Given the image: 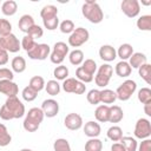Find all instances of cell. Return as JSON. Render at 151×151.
<instances>
[{"label":"cell","instance_id":"obj_1","mask_svg":"<svg viewBox=\"0 0 151 151\" xmlns=\"http://www.w3.org/2000/svg\"><path fill=\"white\" fill-rule=\"evenodd\" d=\"M44 112L40 107H32L28 110V112L26 113V117L24 119L22 126L27 132H35L39 126L40 123L44 120Z\"/></svg>","mask_w":151,"mask_h":151},{"label":"cell","instance_id":"obj_2","mask_svg":"<svg viewBox=\"0 0 151 151\" xmlns=\"http://www.w3.org/2000/svg\"><path fill=\"white\" fill-rule=\"evenodd\" d=\"M81 13L92 24H99L104 19L103 9L98 5V2H96L93 0H88V1L84 2V5L81 6Z\"/></svg>","mask_w":151,"mask_h":151},{"label":"cell","instance_id":"obj_3","mask_svg":"<svg viewBox=\"0 0 151 151\" xmlns=\"http://www.w3.org/2000/svg\"><path fill=\"white\" fill-rule=\"evenodd\" d=\"M136 90H137V83L134 80L127 79L118 86V88L116 91L117 99H119L122 101H126L131 98V96L136 92Z\"/></svg>","mask_w":151,"mask_h":151},{"label":"cell","instance_id":"obj_4","mask_svg":"<svg viewBox=\"0 0 151 151\" xmlns=\"http://www.w3.org/2000/svg\"><path fill=\"white\" fill-rule=\"evenodd\" d=\"M113 74V68L111 65L109 64H103L101 66H99V68L97 70V74L94 77V81L96 85L99 87H105L109 85V81L111 79Z\"/></svg>","mask_w":151,"mask_h":151},{"label":"cell","instance_id":"obj_5","mask_svg":"<svg viewBox=\"0 0 151 151\" xmlns=\"http://www.w3.org/2000/svg\"><path fill=\"white\" fill-rule=\"evenodd\" d=\"M68 45H66L63 41H58L54 44L52 52L50 53V59L53 64L55 65H61V63L64 61L65 57L68 54Z\"/></svg>","mask_w":151,"mask_h":151},{"label":"cell","instance_id":"obj_6","mask_svg":"<svg viewBox=\"0 0 151 151\" xmlns=\"http://www.w3.org/2000/svg\"><path fill=\"white\" fill-rule=\"evenodd\" d=\"M4 105L12 113L13 119L21 118L25 114V105L21 103V100L18 97H8Z\"/></svg>","mask_w":151,"mask_h":151},{"label":"cell","instance_id":"obj_7","mask_svg":"<svg viewBox=\"0 0 151 151\" xmlns=\"http://www.w3.org/2000/svg\"><path fill=\"white\" fill-rule=\"evenodd\" d=\"M90 38V33L86 28L84 27H78L76 28L68 38V45L71 47H79L81 45H84Z\"/></svg>","mask_w":151,"mask_h":151},{"label":"cell","instance_id":"obj_8","mask_svg":"<svg viewBox=\"0 0 151 151\" xmlns=\"http://www.w3.org/2000/svg\"><path fill=\"white\" fill-rule=\"evenodd\" d=\"M21 48L19 39L13 34H8L6 37H0V50H5L9 53H17Z\"/></svg>","mask_w":151,"mask_h":151},{"label":"cell","instance_id":"obj_9","mask_svg":"<svg viewBox=\"0 0 151 151\" xmlns=\"http://www.w3.org/2000/svg\"><path fill=\"white\" fill-rule=\"evenodd\" d=\"M63 90L67 93H74V94H83L86 91V85L81 81H79L77 78H67L63 83Z\"/></svg>","mask_w":151,"mask_h":151},{"label":"cell","instance_id":"obj_10","mask_svg":"<svg viewBox=\"0 0 151 151\" xmlns=\"http://www.w3.org/2000/svg\"><path fill=\"white\" fill-rule=\"evenodd\" d=\"M134 137L138 139H146L151 136V124L146 118H139L134 126Z\"/></svg>","mask_w":151,"mask_h":151},{"label":"cell","instance_id":"obj_11","mask_svg":"<svg viewBox=\"0 0 151 151\" xmlns=\"http://www.w3.org/2000/svg\"><path fill=\"white\" fill-rule=\"evenodd\" d=\"M51 53V47L47 44H35L32 50L27 52L28 58L33 60H45Z\"/></svg>","mask_w":151,"mask_h":151},{"label":"cell","instance_id":"obj_12","mask_svg":"<svg viewBox=\"0 0 151 151\" xmlns=\"http://www.w3.org/2000/svg\"><path fill=\"white\" fill-rule=\"evenodd\" d=\"M122 12L129 18H136L140 12V5L138 0H124L120 5Z\"/></svg>","mask_w":151,"mask_h":151},{"label":"cell","instance_id":"obj_13","mask_svg":"<svg viewBox=\"0 0 151 151\" xmlns=\"http://www.w3.org/2000/svg\"><path fill=\"white\" fill-rule=\"evenodd\" d=\"M44 112V114L47 117V118H53L58 114L59 112V104L57 100L54 99H46L42 101L41 104V107H40Z\"/></svg>","mask_w":151,"mask_h":151},{"label":"cell","instance_id":"obj_14","mask_svg":"<svg viewBox=\"0 0 151 151\" xmlns=\"http://www.w3.org/2000/svg\"><path fill=\"white\" fill-rule=\"evenodd\" d=\"M65 126L71 131H77L83 126V118L78 113H68L64 119Z\"/></svg>","mask_w":151,"mask_h":151},{"label":"cell","instance_id":"obj_15","mask_svg":"<svg viewBox=\"0 0 151 151\" xmlns=\"http://www.w3.org/2000/svg\"><path fill=\"white\" fill-rule=\"evenodd\" d=\"M19 92L18 85L13 80H0V93L8 97H17Z\"/></svg>","mask_w":151,"mask_h":151},{"label":"cell","instance_id":"obj_16","mask_svg":"<svg viewBox=\"0 0 151 151\" xmlns=\"http://www.w3.org/2000/svg\"><path fill=\"white\" fill-rule=\"evenodd\" d=\"M99 57L104 61H113L117 58V51L111 45H103L99 48Z\"/></svg>","mask_w":151,"mask_h":151},{"label":"cell","instance_id":"obj_17","mask_svg":"<svg viewBox=\"0 0 151 151\" xmlns=\"http://www.w3.org/2000/svg\"><path fill=\"white\" fill-rule=\"evenodd\" d=\"M101 132V127L97 122L90 120L84 125V133L90 138H97Z\"/></svg>","mask_w":151,"mask_h":151},{"label":"cell","instance_id":"obj_18","mask_svg":"<svg viewBox=\"0 0 151 151\" xmlns=\"http://www.w3.org/2000/svg\"><path fill=\"white\" fill-rule=\"evenodd\" d=\"M147 63V58L144 53L142 52H133V54L129 58V65L131 66V68H139L142 65Z\"/></svg>","mask_w":151,"mask_h":151},{"label":"cell","instance_id":"obj_19","mask_svg":"<svg viewBox=\"0 0 151 151\" xmlns=\"http://www.w3.org/2000/svg\"><path fill=\"white\" fill-rule=\"evenodd\" d=\"M124 112L123 109L118 105L109 106V122L110 123H119L123 120Z\"/></svg>","mask_w":151,"mask_h":151},{"label":"cell","instance_id":"obj_20","mask_svg":"<svg viewBox=\"0 0 151 151\" xmlns=\"http://www.w3.org/2000/svg\"><path fill=\"white\" fill-rule=\"evenodd\" d=\"M114 71H116V74H117L118 77H120V78H126V77H129V76L131 74L132 68H131V66L129 65L127 61L120 60L119 63H117Z\"/></svg>","mask_w":151,"mask_h":151},{"label":"cell","instance_id":"obj_21","mask_svg":"<svg viewBox=\"0 0 151 151\" xmlns=\"http://www.w3.org/2000/svg\"><path fill=\"white\" fill-rule=\"evenodd\" d=\"M34 25V19L32 15L29 14H24L20 19H19V22H18V26H19V29L24 33H27L28 29Z\"/></svg>","mask_w":151,"mask_h":151},{"label":"cell","instance_id":"obj_22","mask_svg":"<svg viewBox=\"0 0 151 151\" xmlns=\"http://www.w3.org/2000/svg\"><path fill=\"white\" fill-rule=\"evenodd\" d=\"M17 11H18V4L14 0H7L1 5V12L7 17L14 15Z\"/></svg>","mask_w":151,"mask_h":151},{"label":"cell","instance_id":"obj_23","mask_svg":"<svg viewBox=\"0 0 151 151\" xmlns=\"http://www.w3.org/2000/svg\"><path fill=\"white\" fill-rule=\"evenodd\" d=\"M94 117L99 123L109 122V106L107 105H99L94 111Z\"/></svg>","mask_w":151,"mask_h":151},{"label":"cell","instance_id":"obj_24","mask_svg":"<svg viewBox=\"0 0 151 151\" xmlns=\"http://www.w3.org/2000/svg\"><path fill=\"white\" fill-rule=\"evenodd\" d=\"M40 17L42 20L51 19L54 17H58V8L54 5H46L40 11Z\"/></svg>","mask_w":151,"mask_h":151},{"label":"cell","instance_id":"obj_25","mask_svg":"<svg viewBox=\"0 0 151 151\" xmlns=\"http://www.w3.org/2000/svg\"><path fill=\"white\" fill-rule=\"evenodd\" d=\"M132 54H133V47L130 44H123V45H120L119 48H118V51H117V55L122 60H124V61H126Z\"/></svg>","mask_w":151,"mask_h":151},{"label":"cell","instance_id":"obj_26","mask_svg":"<svg viewBox=\"0 0 151 151\" xmlns=\"http://www.w3.org/2000/svg\"><path fill=\"white\" fill-rule=\"evenodd\" d=\"M11 66H12V71L15 72V73H22L25 70H26V60L24 57H15L13 58L12 63H11Z\"/></svg>","mask_w":151,"mask_h":151},{"label":"cell","instance_id":"obj_27","mask_svg":"<svg viewBox=\"0 0 151 151\" xmlns=\"http://www.w3.org/2000/svg\"><path fill=\"white\" fill-rule=\"evenodd\" d=\"M117 99L116 92L109 88H104L100 91V103L103 104H113Z\"/></svg>","mask_w":151,"mask_h":151},{"label":"cell","instance_id":"obj_28","mask_svg":"<svg viewBox=\"0 0 151 151\" xmlns=\"http://www.w3.org/2000/svg\"><path fill=\"white\" fill-rule=\"evenodd\" d=\"M126 151H137V146H138V143L136 140V138L133 137H130V136H123L119 140Z\"/></svg>","mask_w":151,"mask_h":151},{"label":"cell","instance_id":"obj_29","mask_svg":"<svg viewBox=\"0 0 151 151\" xmlns=\"http://www.w3.org/2000/svg\"><path fill=\"white\" fill-rule=\"evenodd\" d=\"M106 134H107V138L111 139L112 142H119L120 138L123 137V130H122V127L113 125L107 130Z\"/></svg>","mask_w":151,"mask_h":151},{"label":"cell","instance_id":"obj_30","mask_svg":"<svg viewBox=\"0 0 151 151\" xmlns=\"http://www.w3.org/2000/svg\"><path fill=\"white\" fill-rule=\"evenodd\" d=\"M68 59H70V63H71L72 65L78 66V65L83 64V61H84V53H83V51L76 48V50H73L72 52H70Z\"/></svg>","mask_w":151,"mask_h":151},{"label":"cell","instance_id":"obj_31","mask_svg":"<svg viewBox=\"0 0 151 151\" xmlns=\"http://www.w3.org/2000/svg\"><path fill=\"white\" fill-rule=\"evenodd\" d=\"M138 73L140 76V78L143 80H145L146 84H150L151 83V65L149 63L142 65L139 68H138Z\"/></svg>","mask_w":151,"mask_h":151},{"label":"cell","instance_id":"obj_32","mask_svg":"<svg viewBox=\"0 0 151 151\" xmlns=\"http://www.w3.org/2000/svg\"><path fill=\"white\" fill-rule=\"evenodd\" d=\"M103 143L98 138H90L85 144V151H101Z\"/></svg>","mask_w":151,"mask_h":151},{"label":"cell","instance_id":"obj_33","mask_svg":"<svg viewBox=\"0 0 151 151\" xmlns=\"http://www.w3.org/2000/svg\"><path fill=\"white\" fill-rule=\"evenodd\" d=\"M137 27L140 31H151V15H142L137 20Z\"/></svg>","mask_w":151,"mask_h":151},{"label":"cell","instance_id":"obj_34","mask_svg":"<svg viewBox=\"0 0 151 151\" xmlns=\"http://www.w3.org/2000/svg\"><path fill=\"white\" fill-rule=\"evenodd\" d=\"M28 86L32 87L34 91L40 92L42 88H45V80H44V78L40 77V76H34V77L31 78Z\"/></svg>","mask_w":151,"mask_h":151},{"label":"cell","instance_id":"obj_35","mask_svg":"<svg viewBox=\"0 0 151 151\" xmlns=\"http://www.w3.org/2000/svg\"><path fill=\"white\" fill-rule=\"evenodd\" d=\"M12 142V137L4 124H0V146H7Z\"/></svg>","mask_w":151,"mask_h":151},{"label":"cell","instance_id":"obj_36","mask_svg":"<svg viewBox=\"0 0 151 151\" xmlns=\"http://www.w3.org/2000/svg\"><path fill=\"white\" fill-rule=\"evenodd\" d=\"M53 76L57 80H65L68 77V68L64 65H59L53 70Z\"/></svg>","mask_w":151,"mask_h":151},{"label":"cell","instance_id":"obj_37","mask_svg":"<svg viewBox=\"0 0 151 151\" xmlns=\"http://www.w3.org/2000/svg\"><path fill=\"white\" fill-rule=\"evenodd\" d=\"M45 90L50 96H57L60 92V85L57 80H48L45 84Z\"/></svg>","mask_w":151,"mask_h":151},{"label":"cell","instance_id":"obj_38","mask_svg":"<svg viewBox=\"0 0 151 151\" xmlns=\"http://www.w3.org/2000/svg\"><path fill=\"white\" fill-rule=\"evenodd\" d=\"M76 77H77V79L79 80V81H81V83H91L92 80H93V76H91V74H88L81 66H79L78 68H77V71H76Z\"/></svg>","mask_w":151,"mask_h":151},{"label":"cell","instance_id":"obj_39","mask_svg":"<svg viewBox=\"0 0 151 151\" xmlns=\"http://www.w3.org/2000/svg\"><path fill=\"white\" fill-rule=\"evenodd\" d=\"M138 100L142 104H147L151 103V90L149 87H143L138 91Z\"/></svg>","mask_w":151,"mask_h":151},{"label":"cell","instance_id":"obj_40","mask_svg":"<svg viewBox=\"0 0 151 151\" xmlns=\"http://www.w3.org/2000/svg\"><path fill=\"white\" fill-rule=\"evenodd\" d=\"M54 151H71L70 143L65 138H58L53 144Z\"/></svg>","mask_w":151,"mask_h":151},{"label":"cell","instance_id":"obj_41","mask_svg":"<svg viewBox=\"0 0 151 151\" xmlns=\"http://www.w3.org/2000/svg\"><path fill=\"white\" fill-rule=\"evenodd\" d=\"M59 28H60L61 33H65V34H71V33L76 29L73 21L70 20V19H66V20L61 21V22L59 24Z\"/></svg>","mask_w":151,"mask_h":151},{"label":"cell","instance_id":"obj_42","mask_svg":"<svg viewBox=\"0 0 151 151\" xmlns=\"http://www.w3.org/2000/svg\"><path fill=\"white\" fill-rule=\"evenodd\" d=\"M86 98H87V101H88L90 104L97 105V104L100 103V91L97 90V88H92V90L88 91Z\"/></svg>","mask_w":151,"mask_h":151},{"label":"cell","instance_id":"obj_43","mask_svg":"<svg viewBox=\"0 0 151 151\" xmlns=\"http://www.w3.org/2000/svg\"><path fill=\"white\" fill-rule=\"evenodd\" d=\"M88 74H91V76H93L94 73H96V71H97V64H96V61L93 60V59H85L84 61H83V66H81Z\"/></svg>","mask_w":151,"mask_h":151},{"label":"cell","instance_id":"obj_44","mask_svg":"<svg viewBox=\"0 0 151 151\" xmlns=\"http://www.w3.org/2000/svg\"><path fill=\"white\" fill-rule=\"evenodd\" d=\"M21 96H22L24 100H26V101H33V100L37 98V96H38V92H37V91H34L32 87H29V86H26V87L22 90V92H21Z\"/></svg>","mask_w":151,"mask_h":151},{"label":"cell","instance_id":"obj_45","mask_svg":"<svg viewBox=\"0 0 151 151\" xmlns=\"http://www.w3.org/2000/svg\"><path fill=\"white\" fill-rule=\"evenodd\" d=\"M12 33V25L6 19H0V37H6Z\"/></svg>","mask_w":151,"mask_h":151},{"label":"cell","instance_id":"obj_46","mask_svg":"<svg viewBox=\"0 0 151 151\" xmlns=\"http://www.w3.org/2000/svg\"><path fill=\"white\" fill-rule=\"evenodd\" d=\"M35 44H37V42H35V40H34L32 37H29V35H25V37L22 38L21 42H20L21 48H24L26 52H28L29 50H32V48L34 47V45H35Z\"/></svg>","mask_w":151,"mask_h":151},{"label":"cell","instance_id":"obj_47","mask_svg":"<svg viewBox=\"0 0 151 151\" xmlns=\"http://www.w3.org/2000/svg\"><path fill=\"white\" fill-rule=\"evenodd\" d=\"M27 35L32 37V38L35 40V39H39V38H41V37L44 35V31H42V28H41L39 25H35V24H34V25L28 29Z\"/></svg>","mask_w":151,"mask_h":151},{"label":"cell","instance_id":"obj_48","mask_svg":"<svg viewBox=\"0 0 151 151\" xmlns=\"http://www.w3.org/2000/svg\"><path fill=\"white\" fill-rule=\"evenodd\" d=\"M42 24H44L45 28H47L50 31H53L59 26V19H58V17H54V18H51V19L42 20Z\"/></svg>","mask_w":151,"mask_h":151},{"label":"cell","instance_id":"obj_49","mask_svg":"<svg viewBox=\"0 0 151 151\" xmlns=\"http://www.w3.org/2000/svg\"><path fill=\"white\" fill-rule=\"evenodd\" d=\"M13 78H14V74L12 70L7 67L0 68V80H13Z\"/></svg>","mask_w":151,"mask_h":151},{"label":"cell","instance_id":"obj_50","mask_svg":"<svg viewBox=\"0 0 151 151\" xmlns=\"http://www.w3.org/2000/svg\"><path fill=\"white\" fill-rule=\"evenodd\" d=\"M0 118H1L2 120H12V119H13L12 113L8 111V109H7L5 105H2V106L0 107Z\"/></svg>","mask_w":151,"mask_h":151},{"label":"cell","instance_id":"obj_51","mask_svg":"<svg viewBox=\"0 0 151 151\" xmlns=\"http://www.w3.org/2000/svg\"><path fill=\"white\" fill-rule=\"evenodd\" d=\"M137 151H151V139H143V142L137 146Z\"/></svg>","mask_w":151,"mask_h":151},{"label":"cell","instance_id":"obj_52","mask_svg":"<svg viewBox=\"0 0 151 151\" xmlns=\"http://www.w3.org/2000/svg\"><path fill=\"white\" fill-rule=\"evenodd\" d=\"M8 63V52L5 50H0V66H4Z\"/></svg>","mask_w":151,"mask_h":151},{"label":"cell","instance_id":"obj_53","mask_svg":"<svg viewBox=\"0 0 151 151\" xmlns=\"http://www.w3.org/2000/svg\"><path fill=\"white\" fill-rule=\"evenodd\" d=\"M111 151H126L122 143H114L111 146Z\"/></svg>","mask_w":151,"mask_h":151},{"label":"cell","instance_id":"obj_54","mask_svg":"<svg viewBox=\"0 0 151 151\" xmlns=\"http://www.w3.org/2000/svg\"><path fill=\"white\" fill-rule=\"evenodd\" d=\"M144 112L146 116H151V103H147V104H144Z\"/></svg>","mask_w":151,"mask_h":151},{"label":"cell","instance_id":"obj_55","mask_svg":"<svg viewBox=\"0 0 151 151\" xmlns=\"http://www.w3.org/2000/svg\"><path fill=\"white\" fill-rule=\"evenodd\" d=\"M142 4H144V5L149 6V5H151V0H150V1H142Z\"/></svg>","mask_w":151,"mask_h":151},{"label":"cell","instance_id":"obj_56","mask_svg":"<svg viewBox=\"0 0 151 151\" xmlns=\"http://www.w3.org/2000/svg\"><path fill=\"white\" fill-rule=\"evenodd\" d=\"M20 151H32V150L31 149H21Z\"/></svg>","mask_w":151,"mask_h":151}]
</instances>
